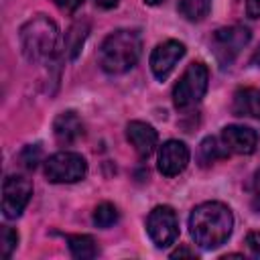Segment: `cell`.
<instances>
[{"label": "cell", "instance_id": "obj_7", "mask_svg": "<svg viewBox=\"0 0 260 260\" xmlns=\"http://www.w3.org/2000/svg\"><path fill=\"white\" fill-rule=\"evenodd\" d=\"M146 232L154 242V246L158 248L171 246L179 236V219L173 207L156 205L146 217Z\"/></svg>", "mask_w": 260, "mask_h": 260}, {"label": "cell", "instance_id": "obj_20", "mask_svg": "<svg viewBox=\"0 0 260 260\" xmlns=\"http://www.w3.org/2000/svg\"><path fill=\"white\" fill-rule=\"evenodd\" d=\"M18 244V232L10 225H2L0 230V250H2V256L4 258H10V254L14 252Z\"/></svg>", "mask_w": 260, "mask_h": 260}, {"label": "cell", "instance_id": "obj_19", "mask_svg": "<svg viewBox=\"0 0 260 260\" xmlns=\"http://www.w3.org/2000/svg\"><path fill=\"white\" fill-rule=\"evenodd\" d=\"M116 221H118V209L112 203H100L93 209V225L95 228L106 230V228H112Z\"/></svg>", "mask_w": 260, "mask_h": 260}, {"label": "cell", "instance_id": "obj_6", "mask_svg": "<svg viewBox=\"0 0 260 260\" xmlns=\"http://www.w3.org/2000/svg\"><path fill=\"white\" fill-rule=\"evenodd\" d=\"M250 41V30L246 26H223V28H217L211 37V49H213V55L215 59L219 61L221 67L230 65L238 53L248 45Z\"/></svg>", "mask_w": 260, "mask_h": 260}, {"label": "cell", "instance_id": "obj_1", "mask_svg": "<svg viewBox=\"0 0 260 260\" xmlns=\"http://www.w3.org/2000/svg\"><path fill=\"white\" fill-rule=\"evenodd\" d=\"M234 230V215L228 205L219 201L199 203L189 215V232L197 246L215 250L228 242Z\"/></svg>", "mask_w": 260, "mask_h": 260}, {"label": "cell", "instance_id": "obj_2", "mask_svg": "<svg viewBox=\"0 0 260 260\" xmlns=\"http://www.w3.org/2000/svg\"><path fill=\"white\" fill-rule=\"evenodd\" d=\"M18 39L22 55L30 63H51L59 51V28L45 14H37L26 20L20 26Z\"/></svg>", "mask_w": 260, "mask_h": 260}, {"label": "cell", "instance_id": "obj_11", "mask_svg": "<svg viewBox=\"0 0 260 260\" xmlns=\"http://www.w3.org/2000/svg\"><path fill=\"white\" fill-rule=\"evenodd\" d=\"M221 142L230 152L252 154L258 146V134H256V130H252L248 126L232 124L221 130Z\"/></svg>", "mask_w": 260, "mask_h": 260}, {"label": "cell", "instance_id": "obj_25", "mask_svg": "<svg viewBox=\"0 0 260 260\" xmlns=\"http://www.w3.org/2000/svg\"><path fill=\"white\" fill-rule=\"evenodd\" d=\"M181 256H195V252L189 248H177L175 252H171V258H181Z\"/></svg>", "mask_w": 260, "mask_h": 260}, {"label": "cell", "instance_id": "obj_24", "mask_svg": "<svg viewBox=\"0 0 260 260\" xmlns=\"http://www.w3.org/2000/svg\"><path fill=\"white\" fill-rule=\"evenodd\" d=\"M246 12L250 18H260V0H248L246 2Z\"/></svg>", "mask_w": 260, "mask_h": 260}, {"label": "cell", "instance_id": "obj_22", "mask_svg": "<svg viewBox=\"0 0 260 260\" xmlns=\"http://www.w3.org/2000/svg\"><path fill=\"white\" fill-rule=\"evenodd\" d=\"M53 4H55L59 10L71 14V12H75V10L83 4V0H53Z\"/></svg>", "mask_w": 260, "mask_h": 260}, {"label": "cell", "instance_id": "obj_15", "mask_svg": "<svg viewBox=\"0 0 260 260\" xmlns=\"http://www.w3.org/2000/svg\"><path fill=\"white\" fill-rule=\"evenodd\" d=\"M67 244H69L71 256L77 260H91L98 254V246L91 236H69Z\"/></svg>", "mask_w": 260, "mask_h": 260}, {"label": "cell", "instance_id": "obj_4", "mask_svg": "<svg viewBox=\"0 0 260 260\" xmlns=\"http://www.w3.org/2000/svg\"><path fill=\"white\" fill-rule=\"evenodd\" d=\"M209 71L201 61H193L173 87V102L177 108H189L197 104L207 91Z\"/></svg>", "mask_w": 260, "mask_h": 260}, {"label": "cell", "instance_id": "obj_8", "mask_svg": "<svg viewBox=\"0 0 260 260\" xmlns=\"http://www.w3.org/2000/svg\"><path fill=\"white\" fill-rule=\"evenodd\" d=\"M32 195V183L26 177L10 175L2 185V213L6 219H16Z\"/></svg>", "mask_w": 260, "mask_h": 260}, {"label": "cell", "instance_id": "obj_27", "mask_svg": "<svg viewBox=\"0 0 260 260\" xmlns=\"http://www.w3.org/2000/svg\"><path fill=\"white\" fill-rule=\"evenodd\" d=\"M252 187H254V193L256 197H260V171L254 173V179H252Z\"/></svg>", "mask_w": 260, "mask_h": 260}, {"label": "cell", "instance_id": "obj_10", "mask_svg": "<svg viewBox=\"0 0 260 260\" xmlns=\"http://www.w3.org/2000/svg\"><path fill=\"white\" fill-rule=\"evenodd\" d=\"M189 165V148L181 140H167L158 148V171L165 177H175Z\"/></svg>", "mask_w": 260, "mask_h": 260}, {"label": "cell", "instance_id": "obj_29", "mask_svg": "<svg viewBox=\"0 0 260 260\" xmlns=\"http://www.w3.org/2000/svg\"><path fill=\"white\" fill-rule=\"evenodd\" d=\"M144 2H146V4H150V6H156V4H160L162 0H144Z\"/></svg>", "mask_w": 260, "mask_h": 260}, {"label": "cell", "instance_id": "obj_28", "mask_svg": "<svg viewBox=\"0 0 260 260\" xmlns=\"http://www.w3.org/2000/svg\"><path fill=\"white\" fill-rule=\"evenodd\" d=\"M252 65H256V67H260V47L254 51V55H252Z\"/></svg>", "mask_w": 260, "mask_h": 260}, {"label": "cell", "instance_id": "obj_21", "mask_svg": "<svg viewBox=\"0 0 260 260\" xmlns=\"http://www.w3.org/2000/svg\"><path fill=\"white\" fill-rule=\"evenodd\" d=\"M20 160L24 162L26 169H35V167L39 165V160H41V146H39V144L26 146V148L22 150V154H20Z\"/></svg>", "mask_w": 260, "mask_h": 260}, {"label": "cell", "instance_id": "obj_14", "mask_svg": "<svg viewBox=\"0 0 260 260\" xmlns=\"http://www.w3.org/2000/svg\"><path fill=\"white\" fill-rule=\"evenodd\" d=\"M236 116L242 118H252L260 122V89L254 87H242L234 93V106H232Z\"/></svg>", "mask_w": 260, "mask_h": 260}, {"label": "cell", "instance_id": "obj_5", "mask_svg": "<svg viewBox=\"0 0 260 260\" xmlns=\"http://www.w3.org/2000/svg\"><path fill=\"white\" fill-rule=\"evenodd\" d=\"M87 175V162L79 152L61 150L45 160V177L51 183H77Z\"/></svg>", "mask_w": 260, "mask_h": 260}, {"label": "cell", "instance_id": "obj_26", "mask_svg": "<svg viewBox=\"0 0 260 260\" xmlns=\"http://www.w3.org/2000/svg\"><path fill=\"white\" fill-rule=\"evenodd\" d=\"M118 2H120V0H95V4H98L100 8H106V10L118 6Z\"/></svg>", "mask_w": 260, "mask_h": 260}, {"label": "cell", "instance_id": "obj_3", "mask_svg": "<svg viewBox=\"0 0 260 260\" xmlns=\"http://www.w3.org/2000/svg\"><path fill=\"white\" fill-rule=\"evenodd\" d=\"M142 53V39L136 30L130 28H120L108 35L100 47L98 59L100 65L106 73L110 75H120L132 69Z\"/></svg>", "mask_w": 260, "mask_h": 260}, {"label": "cell", "instance_id": "obj_23", "mask_svg": "<svg viewBox=\"0 0 260 260\" xmlns=\"http://www.w3.org/2000/svg\"><path fill=\"white\" fill-rule=\"evenodd\" d=\"M246 244H248L250 252L260 258V232H250V234L246 236Z\"/></svg>", "mask_w": 260, "mask_h": 260}, {"label": "cell", "instance_id": "obj_18", "mask_svg": "<svg viewBox=\"0 0 260 260\" xmlns=\"http://www.w3.org/2000/svg\"><path fill=\"white\" fill-rule=\"evenodd\" d=\"M228 152H230V150L223 146V142L219 144V140H217L215 136H207V138L201 142V146H199V158H201L203 165L215 162L217 158L228 156Z\"/></svg>", "mask_w": 260, "mask_h": 260}, {"label": "cell", "instance_id": "obj_16", "mask_svg": "<svg viewBox=\"0 0 260 260\" xmlns=\"http://www.w3.org/2000/svg\"><path fill=\"white\" fill-rule=\"evenodd\" d=\"M87 30H89V28H87L85 22H75V24L67 30L65 39H63V49H65V53H69L71 59L77 57V53H79V49H81V45H83V41H85V37H87Z\"/></svg>", "mask_w": 260, "mask_h": 260}, {"label": "cell", "instance_id": "obj_9", "mask_svg": "<svg viewBox=\"0 0 260 260\" xmlns=\"http://www.w3.org/2000/svg\"><path fill=\"white\" fill-rule=\"evenodd\" d=\"M185 55V45L179 41H165L160 45H156L150 53V71L156 79L165 81L169 77V73L175 69V65L179 63V59H183Z\"/></svg>", "mask_w": 260, "mask_h": 260}, {"label": "cell", "instance_id": "obj_13", "mask_svg": "<svg viewBox=\"0 0 260 260\" xmlns=\"http://www.w3.org/2000/svg\"><path fill=\"white\" fill-rule=\"evenodd\" d=\"M53 134H55V140L63 146H69L73 144L77 138H81L83 134V124L79 120V116L71 110L67 112H61L55 122H53Z\"/></svg>", "mask_w": 260, "mask_h": 260}, {"label": "cell", "instance_id": "obj_12", "mask_svg": "<svg viewBox=\"0 0 260 260\" xmlns=\"http://www.w3.org/2000/svg\"><path fill=\"white\" fill-rule=\"evenodd\" d=\"M126 138L140 158H148L154 152L156 142H158L156 130L150 124L140 122V120H134L126 126Z\"/></svg>", "mask_w": 260, "mask_h": 260}, {"label": "cell", "instance_id": "obj_17", "mask_svg": "<svg viewBox=\"0 0 260 260\" xmlns=\"http://www.w3.org/2000/svg\"><path fill=\"white\" fill-rule=\"evenodd\" d=\"M209 8L211 0H179V12L191 22L203 20L209 14Z\"/></svg>", "mask_w": 260, "mask_h": 260}]
</instances>
